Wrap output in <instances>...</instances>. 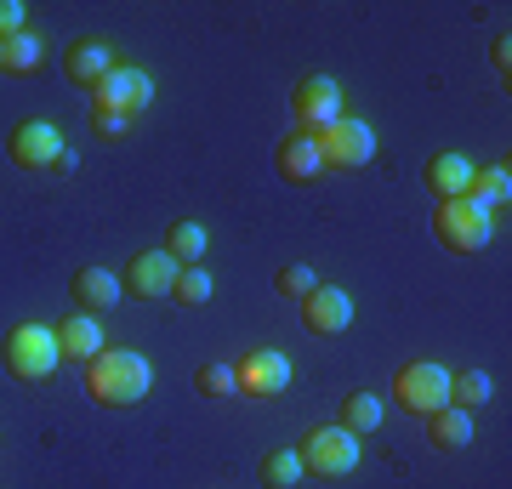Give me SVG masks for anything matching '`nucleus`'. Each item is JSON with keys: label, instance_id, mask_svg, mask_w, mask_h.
Wrapping results in <instances>:
<instances>
[{"label": "nucleus", "instance_id": "1", "mask_svg": "<svg viewBox=\"0 0 512 489\" xmlns=\"http://www.w3.org/2000/svg\"><path fill=\"white\" fill-rule=\"evenodd\" d=\"M86 387H92V399L103 404V410H131V404L148 399L154 364H148V353H137V347H103V353L86 364Z\"/></svg>", "mask_w": 512, "mask_h": 489}, {"label": "nucleus", "instance_id": "2", "mask_svg": "<svg viewBox=\"0 0 512 489\" xmlns=\"http://www.w3.org/2000/svg\"><path fill=\"white\" fill-rule=\"evenodd\" d=\"M319 137V160H325V171H359V165L376 160V126L370 120H330L325 131H313Z\"/></svg>", "mask_w": 512, "mask_h": 489}, {"label": "nucleus", "instance_id": "3", "mask_svg": "<svg viewBox=\"0 0 512 489\" xmlns=\"http://www.w3.org/2000/svg\"><path fill=\"white\" fill-rule=\"evenodd\" d=\"M6 370L18 381H46L63 364V353H57V330H46V325H18L12 336H6Z\"/></svg>", "mask_w": 512, "mask_h": 489}, {"label": "nucleus", "instance_id": "4", "mask_svg": "<svg viewBox=\"0 0 512 489\" xmlns=\"http://www.w3.org/2000/svg\"><path fill=\"white\" fill-rule=\"evenodd\" d=\"M296 455H302V467L319 472V478H348V472L359 467V455H365V438H353L348 427H313Z\"/></svg>", "mask_w": 512, "mask_h": 489}, {"label": "nucleus", "instance_id": "5", "mask_svg": "<svg viewBox=\"0 0 512 489\" xmlns=\"http://www.w3.org/2000/svg\"><path fill=\"white\" fill-rule=\"evenodd\" d=\"M433 234L450 245V251H484L495 239V217L473 200H439V217H433Z\"/></svg>", "mask_w": 512, "mask_h": 489}, {"label": "nucleus", "instance_id": "6", "mask_svg": "<svg viewBox=\"0 0 512 489\" xmlns=\"http://www.w3.org/2000/svg\"><path fill=\"white\" fill-rule=\"evenodd\" d=\"M393 399L404 404V410H416V416H433V410H444L450 404V370L433 359H416L404 364L399 381H393Z\"/></svg>", "mask_w": 512, "mask_h": 489}, {"label": "nucleus", "instance_id": "7", "mask_svg": "<svg viewBox=\"0 0 512 489\" xmlns=\"http://www.w3.org/2000/svg\"><path fill=\"white\" fill-rule=\"evenodd\" d=\"M148 103H154V80H148L143 69H120V63H114V69L103 74V86L92 91L97 114H126V120H137Z\"/></svg>", "mask_w": 512, "mask_h": 489}, {"label": "nucleus", "instance_id": "8", "mask_svg": "<svg viewBox=\"0 0 512 489\" xmlns=\"http://www.w3.org/2000/svg\"><path fill=\"white\" fill-rule=\"evenodd\" d=\"M291 114H296V126H302V131H325L330 120H342V86H336L330 74H308V80H296Z\"/></svg>", "mask_w": 512, "mask_h": 489}, {"label": "nucleus", "instance_id": "9", "mask_svg": "<svg viewBox=\"0 0 512 489\" xmlns=\"http://www.w3.org/2000/svg\"><path fill=\"white\" fill-rule=\"evenodd\" d=\"M234 376H239V393L274 399V393L291 387V359L279 347H256V353H245V364H234Z\"/></svg>", "mask_w": 512, "mask_h": 489}, {"label": "nucleus", "instance_id": "10", "mask_svg": "<svg viewBox=\"0 0 512 489\" xmlns=\"http://www.w3.org/2000/svg\"><path fill=\"white\" fill-rule=\"evenodd\" d=\"M302 325H308L313 336H342V330L353 325V296L342 285H313L308 296H302Z\"/></svg>", "mask_w": 512, "mask_h": 489}, {"label": "nucleus", "instance_id": "11", "mask_svg": "<svg viewBox=\"0 0 512 489\" xmlns=\"http://www.w3.org/2000/svg\"><path fill=\"white\" fill-rule=\"evenodd\" d=\"M63 131L52 126V120H23L18 131H12V160L23 165V171H52L57 154H63Z\"/></svg>", "mask_w": 512, "mask_h": 489}, {"label": "nucleus", "instance_id": "12", "mask_svg": "<svg viewBox=\"0 0 512 489\" xmlns=\"http://www.w3.org/2000/svg\"><path fill=\"white\" fill-rule=\"evenodd\" d=\"M177 262L165 251H143V256H131V268H126V285L137 290V296H148V302H160V296H171V285H177Z\"/></svg>", "mask_w": 512, "mask_h": 489}, {"label": "nucleus", "instance_id": "13", "mask_svg": "<svg viewBox=\"0 0 512 489\" xmlns=\"http://www.w3.org/2000/svg\"><path fill=\"white\" fill-rule=\"evenodd\" d=\"M103 347H109V342H103V325H97V313H69V319L57 325V353H63V359L92 364Z\"/></svg>", "mask_w": 512, "mask_h": 489}, {"label": "nucleus", "instance_id": "14", "mask_svg": "<svg viewBox=\"0 0 512 489\" xmlns=\"http://www.w3.org/2000/svg\"><path fill=\"white\" fill-rule=\"evenodd\" d=\"M279 177L285 182H313L325 177V160H319V137L313 131H291L279 143Z\"/></svg>", "mask_w": 512, "mask_h": 489}, {"label": "nucleus", "instance_id": "15", "mask_svg": "<svg viewBox=\"0 0 512 489\" xmlns=\"http://www.w3.org/2000/svg\"><path fill=\"white\" fill-rule=\"evenodd\" d=\"M473 171L478 165L467 160V154H433V160H427V188H433L439 200H467Z\"/></svg>", "mask_w": 512, "mask_h": 489}, {"label": "nucleus", "instance_id": "16", "mask_svg": "<svg viewBox=\"0 0 512 489\" xmlns=\"http://www.w3.org/2000/svg\"><path fill=\"white\" fill-rule=\"evenodd\" d=\"M63 69H69V80H74V86L97 91V86H103V74L114 69V52L103 46V40H74V46H69V57H63Z\"/></svg>", "mask_w": 512, "mask_h": 489}, {"label": "nucleus", "instance_id": "17", "mask_svg": "<svg viewBox=\"0 0 512 489\" xmlns=\"http://www.w3.org/2000/svg\"><path fill=\"white\" fill-rule=\"evenodd\" d=\"M74 302H80V313L120 308V279L109 268H80L74 273Z\"/></svg>", "mask_w": 512, "mask_h": 489}, {"label": "nucleus", "instance_id": "18", "mask_svg": "<svg viewBox=\"0 0 512 489\" xmlns=\"http://www.w3.org/2000/svg\"><path fill=\"white\" fill-rule=\"evenodd\" d=\"M467 200L484 205L490 217H501V211H507V200H512V165H484V171H473Z\"/></svg>", "mask_w": 512, "mask_h": 489}, {"label": "nucleus", "instance_id": "19", "mask_svg": "<svg viewBox=\"0 0 512 489\" xmlns=\"http://www.w3.org/2000/svg\"><path fill=\"white\" fill-rule=\"evenodd\" d=\"M427 438H433L439 450H467V444H473V416L456 410V404H444V410L427 416Z\"/></svg>", "mask_w": 512, "mask_h": 489}, {"label": "nucleus", "instance_id": "20", "mask_svg": "<svg viewBox=\"0 0 512 489\" xmlns=\"http://www.w3.org/2000/svg\"><path fill=\"white\" fill-rule=\"evenodd\" d=\"M205 245H211V239H205L200 222L183 217V222H171V228H165V256H171L177 268H194V262L205 256Z\"/></svg>", "mask_w": 512, "mask_h": 489}, {"label": "nucleus", "instance_id": "21", "mask_svg": "<svg viewBox=\"0 0 512 489\" xmlns=\"http://www.w3.org/2000/svg\"><path fill=\"white\" fill-rule=\"evenodd\" d=\"M382 399H376V393H348V399H342V421H336V427H348L353 438H365V433H376V427H382Z\"/></svg>", "mask_w": 512, "mask_h": 489}, {"label": "nucleus", "instance_id": "22", "mask_svg": "<svg viewBox=\"0 0 512 489\" xmlns=\"http://www.w3.org/2000/svg\"><path fill=\"white\" fill-rule=\"evenodd\" d=\"M302 472L308 467H302V455L296 450H268L262 455V484L268 489H296L302 484Z\"/></svg>", "mask_w": 512, "mask_h": 489}, {"label": "nucleus", "instance_id": "23", "mask_svg": "<svg viewBox=\"0 0 512 489\" xmlns=\"http://www.w3.org/2000/svg\"><path fill=\"white\" fill-rule=\"evenodd\" d=\"M40 52H46V46H40V35H29V29H23V35L0 40V69H12V74H29V69L40 63Z\"/></svg>", "mask_w": 512, "mask_h": 489}, {"label": "nucleus", "instance_id": "24", "mask_svg": "<svg viewBox=\"0 0 512 489\" xmlns=\"http://www.w3.org/2000/svg\"><path fill=\"white\" fill-rule=\"evenodd\" d=\"M484 399H490V376H484V370H461V376H450V404H456V410H478Z\"/></svg>", "mask_w": 512, "mask_h": 489}, {"label": "nucleus", "instance_id": "25", "mask_svg": "<svg viewBox=\"0 0 512 489\" xmlns=\"http://www.w3.org/2000/svg\"><path fill=\"white\" fill-rule=\"evenodd\" d=\"M171 296H177L183 308H205V302H211V273H205L200 262L183 268V273H177V285H171Z\"/></svg>", "mask_w": 512, "mask_h": 489}, {"label": "nucleus", "instance_id": "26", "mask_svg": "<svg viewBox=\"0 0 512 489\" xmlns=\"http://www.w3.org/2000/svg\"><path fill=\"white\" fill-rule=\"evenodd\" d=\"M200 393H205V399H234V393H239L234 364H205V370H200Z\"/></svg>", "mask_w": 512, "mask_h": 489}, {"label": "nucleus", "instance_id": "27", "mask_svg": "<svg viewBox=\"0 0 512 489\" xmlns=\"http://www.w3.org/2000/svg\"><path fill=\"white\" fill-rule=\"evenodd\" d=\"M313 285H319V273H313L308 262H291V268L279 273V290H285V296H296V302H302Z\"/></svg>", "mask_w": 512, "mask_h": 489}, {"label": "nucleus", "instance_id": "28", "mask_svg": "<svg viewBox=\"0 0 512 489\" xmlns=\"http://www.w3.org/2000/svg\"><path fill=\"white\" fill-rule=\"evenodd\" d=\"M23 35V6L18 0H0V40H12Z\"/></svg>", "mask_w": 512, "mask_h": 489}, {"label": "nucleus", "instance_id": "29", "mask_svg": "<svg viewBox=\"0 0 512 489\" xmlns=\"http://www.w3.org/2000/svg\"><path fill=\"white\" fill-rule=\"evenodd\" d=\"M490 63H495V69H501V80H507V74H512V40H507V35H501V40H495V46H490Z\"/></svg>", "mask_w": 512, "mask_h": 489}, {"label": "nucleus", "instance_id": "30", "mask_svg": "<svg viewBox=\"0 0 512 489\" xmlns=\"http://www.w3.org/2000/svg\"><path fill=\"white\" fill-rule=\"evenodd\" d=\"M97 131H103V137H126L131 120H126V114H97Z\"/></svg>", "mask_w": 512, "mask_h": 489}, {"label": "nucleus", "instance_id": "31", "mask_svg": "<svg viewBox=\"0 0 512 489\" xmlns=\"http://www.w3.org/2000/svg\"><path fill=\"white\" fill-rule=\"evenodd\" d=\"M74 165H80V154H74V148H63V154H57V165H52V177H69Z\"/></svg>", "mask_w": 512, "mask_h": 489}]
</instances>
